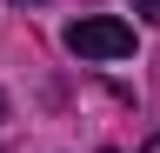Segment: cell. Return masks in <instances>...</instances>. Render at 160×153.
Wrapping results in <instances>:
<instances>
[{
    "label": "cell",
    "mask_w": 160,
    "mask_h": 153,
    "mask_svg": "<svg viewBox=\"0 0 160 153\" xmlns=\"http://www.w3.org/2000/svg\"><path fill=\"white\" fill-rule=\"evenodd\" d=\"M13 7H40V0H13Z\"/></svg>",
    "instance_id": "cell-4"
},
{
    "label": "cell",
    "mask_w": 160,
    "mask_h": 153,
    "mask_svg": "<svg viewBox=\"0 0 160 153\" xmlns=\"http://www.w3.org/2000/svg\"><path fill=\"white\" fill-rule=\"evenodd\" d=\"M107 153H113V146H107Z\"/></svg>",
    "instance_id": "cell-6"
},
{
    "label": "cell",
    "mask_w": 160,
    "mask_h": 153,
    "mask_svg": "<svg viewBox=\"0 0 160 153\" xmlns=\"http://www.w3.org/2000/svg\"><path fill=\"white\" fill-rule=\"evenodd\" d=\"M127 7H133V13H140L147 27H160V0H127Z\"/></svg>",
    "instance_id": "cell-2"
},
{
    "label": "cell",
    "mask_w": 160,
    "mask_h": 153,
    "mask_svg": "<svg viewBox=\"0 0 160 153\" xmlns=\"http://www.w3.org/2000/svg\"><path fill=\"white\" fill-rule=\"evenodd\" d=\"M140 153H160V133H153V140H147V146H140Z\"/></svg>",
    "instance_id": "cell-3"
},
{
    "label": "cell",
    "mask_w": 160,
    "mask_h": 153,
    "mask_svg": "<svg viewBox=\"0 0 160 153\" xmlns=\"http://www.w3.org/2000/svg\"><path fill=\"white\" fill-rule=\"evenodd\" d=\"M67 47L80 60H127L133 53V27L113 20V13H93V20H73L67 27Z\"/></svg>",
    "instance_id": "cell-1"
},
{
    "label": "cell",
    "mask_w": 160,
    "mask_h": 153,
    "mask_svg": "<svg viewBox=\"0 0 160 153\" xmlns=\"http://www.w3.org/2000/svg\"><path fill=\"white\" fill-rule=\"evenodd\" d=\"M0 113H7V93H0Z\"/></svg>",
    "instance_id": "cell-5"
}]
</instances>
